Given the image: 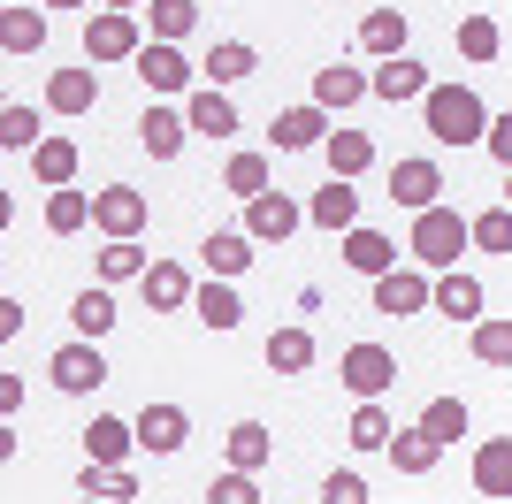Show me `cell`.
Wrapping results in <instances>:
<instances>
[{"mask_svg":"<svg viewBox=\"0 0 512 504\" xmlns=\"http://www.w3.org/2000/svg\"><path fill=\"white\" fill-rule=\"evenodd\" d=\"M130 451H138V420L92 413V428H85V459H92V466H130Z\"/></svg>","mask_w":512,"mask_h":504,"instance_id":"14","label":"cell"},{"mask_svg":"<svg viewBox=\"0 0 512 504\" xmlns=\"http://www.w3.org/2000/svg\"><path fill=\"white\" fill-rule=\"evenodd\" d=\"M306 222L299 199H283V191H260V199H245V237L253 245H283V237Z\"/></svg>","mask_w":512,"mask_h":504,"instance_id":"11","label":"cell"},{"mask_svg":"<svg viewBox=\"0 0 512 504\" xmlns=\"http://www.w3.org/2000/svg\"><path fill=\"white\" fill-rule=\"evenodd\" d=\"M184 115H192V130H199V138H214V146H222V138H237V107H230V92H222V84L184 92Z\"/></svg>","mask_w":512,"mask_h":504,"instance_id":"17","label":"cell"},{"mask_svg":"<svg viewBox=\"0 0 512 504\" xmlns=\"http://www.w3.org/2000/svg\"><path fill=\"white\" fill-rule=\"evenodd\" d=\"M428 306H436V275H428V268L375 275V314H428Z\"/></svg>","mask_w":512,"mask_h":504,"instance_id":"9","label":"cell"},{"mask_svg":"<svg viewBox=\"0 0 512 504\" xmlns=\"http://www.w3.org/2000/svg\"><path fill=\"white\" fill-rule=\"evenodd\" d=\"M184 443H192V413H184V405H146V413H138V451H153V459H176V451H184Z\"/></svg>","mask_w":512,"mask_h":504,"instance_id":"10","label":"cell"},{"mask_svg":"<svg viewBox=\"0 0 512 504\" xmlns=\"http://www.w3.org/2000/svg\"><path fill=\"white\" fill-rule=\"evenodd\" d=\"M39 8H92V0H39Z\"/></svg>","mask_w":512,"mask_h":504,"instance_id":"50","label":"cell"},{"mask_svg":"<svg viewBox=\"0 0 512 504\" xmlns=\"http://www.w3.org/2000/svg\"><path fill=\"white\" fill-rule=\"evenodd\" d=\"M406 39H413L406 8H375V16L360 23V54H375V62H390V54H406Z\"/></svg>","mask_w":512,"mask_h":504,"instance_id":"23","label":"cell"},{"mask_svg":"<svg viewBox=\"0 0 512 504\" xmlns=\"http://www.w3.org/2000/svg\"><path fill=\"white\" fill-rule=\"evenodd\" d=\"M46 375H54V390H62V398H92V390L107 382V359H100V344H92V336H77V344H62V352L46 359Z\"/></svg>","mask_w":512,"mask_h":504,"instance_id":"6","label":"cell"},{"mask_svg":"<svg viewBox=\"0 0 512 504\" xmlns=\"http://www.w3.org/2000/svg\"><path fill=\"white\" fill-rule=\"evenodd\" d=\"M146 191H130V184H107V191H92V230L100 237H138L146 230Z\"/></svg>","mask_w":512,"mask_h":504,"instance_id":"8","label":"cell"},{"mask_svg":"<svg viewBox=\"0 0 512 504\" xmlns=\"http://www.w3.org/2000/svg\"><path fill=\"white\" fill-rule=\"evenodd\" d=\"M207 504H260V482L230 466V474H214V482H207Z\"/></svg>","mask_w":512,"mask_h":504,"instance_id":"46","label":"cell"},{"mask_svg":"<svg viewBox=\"0 0 512 504\" xmlns=\"http://www.w3.org/2000/svg\"><path fill=\"white\" fill-rule=\"evenodd\" d=\"M421 123H428L436 146H482V138H490V107H482L474 84H428Z\"/></svg>","mask_w":512,"mask_h":504,"instance_id":"1","label":"cell"},{"mask_svg":"<svg viewBox=\"0 0 512 504\" xmlns=\"http://www.w3.org/2000/svg\"><path fill=\"white\" fill-rule=\"evenodd\" d=\"M31 176H39L46 191H69L77 184V138H54V130H46L39 153H31Z\"/></svg>","mask_w":512,"mask_h":504,"instance_id":"25","label":"cell"},{"mask_svg":"<svg viewBox=\"0 0 512 504\" xmlns=\"http://www.w3.org/2000/svg\"><path fill=\"white\" fill-rule=\"evenodd\" d=\"M199 260H207V275H222V283H237V275L253 268V237H245V230H214L207 245H199Z\"/></svg>","mask_w":512,"mask_h":504,"instance_id":"26","label":"cell"},{"mask_svg":"<svg viewBox=\"0 0 512 504\" xmlns=\"http://www.w3.org/2000/svg\"><path fill=\"white\" fill-rule=\"evenodd\" d=\"M192 314L207 321L214 336H230L237 321H245V306H237V291H230V283H222V275H207V283H199V298H192Z\"/></svg>","mask_w":512,"mask_h":504,"instance_id":"30","label":"cell"},{"mask_svg":"<svg viewBox=\"0 0 512 504\" xmlns=\"http://www.w3.org/2000/svg\"><path fill=\"white\" fill-rule=\"evenodd\" d=\"M138 291H146V306H153V314H184V306L199 298V283H192L184 268H176V260H153Z\"/></svg>","mask_w":512,"mask_h":504,"instance_id":"19","label":"cell"},{"mask_svg":"<svg viewBox=\"0 0 512 504\" xmlns=\"http://www.w3.org/2000/svg\"><path fill=\"white\" fill-rule=\"evenodd\" d=\"M428 69L413 62V54H390V62H375V100H390V107H406V100H428Z\"/></svg>","mask_w":512,"mask_h":504,"instance_id":"18","label":"cell"},{"mask_svg":"<svg viewBox=\"0 0 512 504\" xmlns=\"http://www.w3.org/2000/svg\"><path fill=\"white\" fill-rule=\"evenodd\" d=\"M100 8H130V16H138V8H146V0H100Z\"/></svg>","mask_w":512,"mask_h":504,"instance_id":"49","label":"cell"},{"mask_svg":"<svg viewBox=\"0 0 512 504\" xmlns=\"http://www.w3.org/2000/svg\"><path fill=\"white\" fill-rule=\"evenodd\" d=\"M138 16H146V31H153V39L184 46V39H192V31H199V0H146Z\"/></svg>","mask_w":512,"mask_h":504,"instance_id":"28","label":"cell"},{"mask_svg":"<svg viewBox=\"0 0 512 504\" xmlns=\"http://www.w3.org/2000/svg\"><path fill=\"white\" fill-rule=\"evenodd\" d=\"M337 382L367 405V398H383V390H398V359H390L383 344H352V352L337 359Z\"/></svg>","mask_w":512,"mask_h":504,"instance_id":"5","label":"cell"},{"mask_svg":"<svg viewBox=\"0 0 512 504\" xmlns=\"http://www.w3.org/2000/svg\"><path fill=\"white\" fill-rule=\"evenodd\" d=\"M467 398H428V413H421V428H428V436H436V443H444V451H451V443H459V436H467Z\"/></svg>","mask_w":512,"mask_h":504,"instance_id":"43","label":"cell"},{"mask_svg":"<svg viewBox=\"0 0 512 504\" xmlns=\"http://www.w3.org/2000/svg\"><path fill=\"white\" fill-rule=\"evenodd\" d=\"M268 138H276V153H314V146H329V107H283L276 123H268Z\"/></svg>","mask_w":512,"mask_h":504,"instance_id":"12","label":"cell"},{"mask_svg":"<svg viewBox=\"0 0 512 504\" xmlns=\"http://www.w3.org/2000/svg\"><path fill=\"white\" fill-rule=\"evenodd\" d=\"M474 497H512V436H490L474 451Z\"/></svg>","mask_w":512,"mask_h":504,"instance_id":"22","label":"cell"},{"mask_svg":"<svg viewBox=\"0 0 512 504\" xmlns=\"http://www.w3.org/2000/svg\"><path fill=\"white\" fill-rule=\"evenodd\" d=\"M306 222H314V230H360V191L344 184V176H329V184L314 191V199H306Z\"/></svg>","mask_w":512,"mask_h":504,"instance_id":"16","label":"cell"},{"mask_svg":"<svg viewBox=\"0 0 512 504\" xmlns=\"http://www.w3.org/2000/svg\"><path fill=\"white\" fill-rule=\"evenodd\" d=\"M222 451H230V466H237V474H260V466L276 459V436H268L260 420H237V428H230V443H222Z\"/></svg>","mask_w":512,"mask_h":504,"instance_id":"31","label":"cell"},{"mask_svg":"<svg viewBox=\"0 0 512 504\" xmlns=\"http://www.w3.org/2000/svg\"><path fill=\"white\" fill-rule=\"evenodd\" d=\"M77 504H107V497H77Z\"/></svg>","mask_w":512,"mask_h":504,"instance_id":"52","label":"cell"},{"mask_svg":"<svg viewBox=\"0 0 512 504\" xmlns=\"http://www.w3.org/2000/svg\"><path fill=\"white\" fill-rule=\"evenodd\" d=\"M146 245L138 237H107V252H100V283H146Z\"/></svg>","mask_w":512,"mask_h":504,"instance_id":"33","label":"cell"},{"mask_svg":"<svg viewBox=\"0 0 512 504\" xmlns=\"http://www.w3.org/2000/svg\"><path fill=\"white\" fill-rule=\"evenodd\" d=\"M474 359H482V367H512V314L474 321Z\"/></svg>","mask_w":512,"mask_h":504,"instance_id":"39","label":"cell"},{"mask_svg":"<svg viewBox=\"0 0 512 504\" xmlns=\"http://www.w3.org/2000/svg\"><path fill=\"white\" fill-rule=\"evenodd\" d=\"M390 199L406 214H428V207H444V168L428 161V153H413V161L390 168Z\"/></svg>","mask_w":512,"mask_h":504,"instance_id":"7","label":"cell"},{"mask_svg":"<svg viewBox=\"0 0 512 504\" xmlns=\"http://www.w3.org/2000/svg\"><path fill=\"white\" fill-rule=\"evenodd\" d=\"M77 497L130 504V497H138V474H130V466H92V459H85V474H77Z\"/></svg>","mask_w":512,"mask_h":504,"instance_id":"36","label":"cell"},{"mask_svg":"<svg viewBox=\"0 0 512 504\" xmlns=\"http://www.w3.org/2000/svg\"><path fill=\"white\" fill-rule=\"evenodd\" d=\"M329 176H344V184H352V176H367V168H375V138H367V130H329Z\"/></svg>","mask_w":512,"mask_h":504,"instance_id":"29","label":"cell"},{"mask_svg":"<svg viewBox=\"0 0 512 504\" xmlns=\"http://www.w3.org/2000/svg\"><path fill=\"white\" fill-rule=\"evenodd\" d=\"M314 367V329H276L268 336V375H306Z\"/></svg>","mask_w":512,"mask_h":504,"instance_id":"34","label":"cell"},{"mask_svg":"<svg viewBox=\"0 0 512 504\" xmlns=\"http://www.w3.org/2000/svg\"><path fill=\"white\" fill-rule=\"evenodd\" d=\"M321 504H375V497H367V482L352 474V466H337V474L321 482Z\"/></svg>","mask_w":512,"mask_h":504,"instance_id":"47","label":"cell"},{"mask_svg":"<svg viewBox=\"0 0 512 504\" xmlns=\"http://www.w3.org/2000/svg\"><path fill=\"white\" fill-rule=\"evenodd\" d=\"M39 138H46V123H39V115H31V107H0V146H8V153H39Z\"/></svg>","mask_w":512,"mask_h":504,"instance_id":"44","label":"cell"},{"mask_svg":"<svg viewBox=\"0 0 512 504\" xmlns=\"http://www.w3.org/2000/svg\"><path fill=\"white\" fill-rule=\"evenodd\" d=\"M444 459V443L428 436L421 420H413V428H398V436H390V466H398V474H428V466Z\"/></svg>","mask_w":512,"mask_h":504,"instance_id":"32","label":"cell"},{"mask_svg":"<svg viewBox=\"0 0 512 504\" xmlns=\"http://www.w3.org/2000/svg\"><path fill=\"white\" fill-rule=\"evenodd\" d=\"M130 69H138V84L161 92V100H169V92H199V62H184V46H169V39H146V54Z\"/></svg>","mask_w":512,"mask_h":504,"instance_id":"4","label":"cell"},{"mask_svg":"<svg viewBox=\"0 0 512 504\" xmlns=\"http://www.w3.org/2000/svg\"><path fill=\"white\" fill-rule=\"evenodd\" d=\"M0 46H8V54H39L46 46V8H8V16H0Z\"/></svg>","mask_w":512,"mask_h":504,"instance_id":"35","label":"cell"},{"mask_svg":"<svg viewBox=\"0 0 512 504\" xmlns=\"http://www.w3.org/2000/svg\"><path fill=\"white\" fill-rule=\"evenodd\" d=\"M253 69H260V54H253V46H245V39H222V46L207 54V62H199V84H222V92H230V84H245Z\"/></svg>","mask_w":512,"mask_h":504,"instance_id":"27","label":"cell"},{"mask_svg":"<svg viewBox=\"0 0 512 504\" xmlns=\"http://www.w3.org/2000/svg\"><path fill=\"white\" fill-rule=\"evenodd\" d=\"M184 138H192V115H184V107H161V100H153L146 115H138V146H146L153 161H176Z\"/></svg>","mask_w":512,"mask_h":504,"instance_id":"13","label":"cell"},{"mask_svg":"<svg viewBox=\"0 0 512 504\" xmlns=\"http://www.w3.org/2000/svg\"><path fill=\"white\" fill-rule=\"evenodd\" d=\"M505 207H512V176H505Z\"/></svg>","mask_w":512,"mask_h":504,"instance_id":"51","label":"cell"},{"mask_svg":"<svg viewBox=\"0 0 512 504\" xmlns=\"http://www.w3.org/2000/svg\"><path fill=\"white\" fill-rule=\"evenodd\" d=\"M46 230L54 237L92 230V191H54V199H46Z\"/></svg>","mask_w":512,"mask_h":504,"instance_id":"40","label":"cell"},{"mask_svg":"<svg viewBox=\"0 0 512 504\" xmlns=\"http://www.w3.org/2000/svg\"><path fill=\"white\" fill-rule=\"evenodd\" d=\"M436 314H451V321H482V275L444 268V275H436Z\"/></svg>","mask_w":512,"mask_h":504,"instance_id":"24","label":"cell"},{"mask_svg":"<svg viewBox=\"0 0 512 504\" xmlns=\"http://www.w3.org/2000/svg\"><path fill=\"white\" fill-rule=\"evenodd\" d=\"M222 191H230V199H260V191H268V153H230Z\"/></svg>","mask_w":512,"mask_h":504,"instance_id":"41","label":"cell"},{"mask_svg":"<svg viewBox=\"0 0 512 504\" xmlns=\"http://www.w3.org/2000/svg\"><path fill=\"white\" fill-rule=\"evenodd\" d=\"M46 107L54 115H92L100 107V69H54L46 77Z\"/></svg>","mask_w":512,"mask_h":504,"instance_id":"20","label":"cell"},{"mask_svg":"<svg viewBox=\"0 0 512 504\" xmlns=\"http://www.w3.org/2000/svg\"><path fill=\"white\" fill-rule=\"evenodd\" d=\"M344 436H352V451H390V436H398V428H390L383 398H367L360 413H352V428H344Z\"/></svg>","mask_w":512,"mask_h":504,"instance_id":"42","label":"cell"},{"mask_svg":"<svg viewBox=\"0 0 512 504\" xmlns=\"http://www.w3.org/2000/svg\"><path fill=\"white\" fill-rule=\"evenodd\" d=\"M344 268L375 283V275H390V268H398V245H390L383 230H344Z\"/></svg>","mask_w":512,"mask_h":504,"instance_id":"21","label":"cell"},{"mask_svg":"<svg viewBox=\"0 0 512 504\" xmlns=\"http://www.w3.org/2000/svg\"><path fill=\"white\" fill-rule=\"evenodd\" d=\"M459 54H467V62H497V54H505L497 16H482V8H474V16H459Z\"/></svg>","mask_w":512,"mask_h":504,"instance_id":"38","label":"cell"},{"mask_svg":"<svg viewBox=\"0 0 512 504\" xmlns=\"http://www.w3.org/2000/svg\"><path fill=\"white\" fill-rule=\"evenodd\" d=\"M482 146H490V153H497V168L512 176V107H505V115H490V138H482Z\"/></svg>","mask_w":512,"mask_h":504,"instance_id":"48","label":"cell"},{"mask_svg":"<svg viewBox=\"0 0 512 504\" xmlns=\"http://www.w3.org/2000/svg\"><path fill=\"white\" fill-rule=\"evenodd\" d=\"M367 92H375V77H367V69H352V62H329V69H314V107H329V115L360 107Z\"/></svg>","mask_w":512,"mask_h":504,"instance_id":"15","label":"cell"},{"mask_svg":"<svg viewBox=\"0 0 512 504\" xmlns=\"http://www.w3.org/2000/svg\"><path fill=\"white\" fill-rule=\"evenodd\" d=\"M467 222H474V245L482 252H512V207H482Z\"/></svg>","mask_w":512,"mask_h":504,"instance_id":"45","label":"cell"},{"mask_svg":"<svg viewBox=\"0 0 512 504\" xmlns=\"http://www.w3.org/2000/svg\"><path fill=\"white\" fill-rule=\"evenodd\" d=\"M69 321H77V336H92V344H100L107 329H115V298H107V283H92V291H77V306H69Z\"/></svg>","mask_w":512,"mask_h":504,"instance_id":"37","label":"cell"},{"mask_svg":"<svg viewBox=\"0 0 512 504\" xmlns=\"http://www.w3.org/2000/svg\"><path fill=\"white\" fill-rule=\"evenodd\" d=\"M138 54H146V16H130V8L85 16V62H138Z\"/></svg>","mask_w":512,"mask_h":504,"instance_id":"3","label":"cell"},{"mask_svg":"<svg viewBox=\"0 0 512 504\" xmlns=\"http://www.w3.org/2000/svg\"><path fill=\"white\" fill-rule=\"evenodd\" d=\"M474 245V222L459 207H428V214H413V268H428V275H444V268H459V252Z\"/></svg>","mask_w":512,"mask_h":504,"instance_id":"2","label":"cell"}]
</instances>
